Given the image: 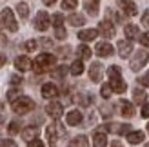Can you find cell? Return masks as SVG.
Listing matches in <instances>:
<instances>
[{
	"mask_svg": "<svg viewBox=\"0 0 149 147\" xmlns=\"http://www.w3.org/2000/svg\"><path fill=\"white\" fill-rule=\"evenodd\" d=\"M42 96L44 98H47V100H53V98H56L58 96V87L55 85V84H44L42 85Z\"/></svg>",
	"mask_w": 149,
	"mask_h": 147,
	"instance_id": "cell-11",
	"label": "cell"
},
{
	"mask_svg": "<svg viewBox=\"0 0 149 147\" xmlns=\"http://www.w3.org/2000/svg\"><path fill=\"white\" fill-rule=\"evenodd\" d=\"M113 46L111 44H107V42H100V44H96V47H95V53L98 55V56H111L113 55Z\"/></svg>",
	"mask_w": 149,
	"mask_h": 147,
	"instance_id": "cell-12",
	"label": "cell"
},
{
	"mask_svg": "<svg viewBox=\"0 0 149 147\" xmlns=\"http://www.w3.org/2000/svg\"><path fill=\"white\" fill-rule=\"evenodd\" d=\"M42 2H44V4H46V6H53V4L56 2V0H42Z\"/></svg>",
	"mask_w": 149,
	"mask_h": 147,
	"instance_id": "cell-48",
	"label": "cell"
},
{
	"mask_svg": "<svg viewBox=\"0 0 149 147\" xmlns=\"http://www.w3.org/2000/svg\"><path fill=\"white\" fill-rule=\"evenodd\" d=\"M98 0H86L84 2V7H86V11L91 15V17H96L98 15Z\"/></svg>",
	"mask_w": 149,
	"mask_h": 147,
	"instance_id": "cell-20",
	"label": "cell"
},
{
	"mask_svg": "<svg viewBox=\"0 0 149 147\" xmlns=\"http://www.w3.org/2000/svg\"><path fill=\"white\" fill-rule=\"evenodd\" d=\"M36 46H38V42H36V40H27V42L24 44V49H26V51H35Z\"/></svg>",
	"mask_w": 149,
	"mask_h": 147,
	"instance_id": "cell-37",
	"label": "cell"
},
{
	"mask_svg": "<svg viewBox=\"0 0 149 147\" xmlns=\"http://www.w3.org/2000/svg\"><path fill=\"white\" fill-rule=\"evenodd\" d=\"M140 44L146 46V47H149V31H146V33L140 35Z\"/></svg>",
	"mask_w": 149,
	"mask_h": 147,
	"instance_id": "cell-39",
	"label": "cell"
},
{
	"mask_svg": "<svg viewBox=\"0 0 149 147\" xmlns=\"http://www.w3.org/2000/svg\"><path fill=\"white\" fill-rule=\"evenodd\" d=\"M49 15L46 11H38L36 13V17H35V22H33V26L35 29H38V31H46V29L49 27Z\"/></svg>",
	"mask_w": 149,
	"mask_h": 147,
	"instance_id": "cell-5",
	"label": "cell"
},
{
	"mask_svg": "<svg viewBox=\"0 0 149 147\" xmlns=\"http://www.w3.org/2000/svg\"><path fill=\"white\" fill-rule=\"evenodd\" d=\"M144 133L142 131H131V133L127 135V142L129 144H133V145H136V144H140V142H144Z\"/></svg>",
	"mask_w": 149,
	"mask_h": 147,
	"instance_id": "cell-23",
	"label": "cell"
},
{
	"mask_svg": "<svg viewBox=\"0 0 149 147\" xmlns=\"http://www.w3.org/2000/svg\"><path fill=\"white\" fill-rule=\"evenodd\" d=\"M0 18H2V24L6 29H9L11 33L18 31V24H17V18H15L13 11L9 9V7H6V9H2V13H0Z\"/></svg>",
	"mask_w": 149,
	"mask_h": 147,
	"instance_id": "cell-3",
	"label": "cell"
},
{
	"mask_svg": "<svg viewBox=\"0 0 149 147\" xmlns=\"http://www.w3.org/2000/svg\"><path fill=\"white\" fill-rule=\"evenodd\" d=\"M65 36H68V33H65V29H64V27H56V29H55V38L64 40Z\"/></svg>",
	"mask_w": 149,
	"mask_h": 147,
	"instance_id": "cell-36",
	"label": "cell"
},
{
	"mask_svg": "<svg viewBox=\"0 0 149 147\" xmlns=\"http://www.w3.org/2000/svg\"><path fill=\"white\" fill-rule=\"evenodd\" d=\"M2 122H4V118H2V116H0V127H2Z\"/></svg>",
	"mask_w": 149,
	"mask_h": 147,
	"instance_id": "cell-51",
	"label": "cell"
},
{
	"mask_svg": "<svg viewBox=\"0 0 149 147\" xmlns=\"http://www.w3.org/2000/svg\"><path fill=\"white\" fill-rule=\"evenodd\" d=\"M98 33L102 36H106V38H113L115 36V26L111 24L109 20H102L98 24Z\"/></svg>",
	"mask_w": 149,
	"mask_h": 147,
	"instance_id": "cell-7",
	"label": "cell"
},
{
	"mask_svg": "<svg viewBox=\"0 0 149 147\" xmlns=\"http://www.w3.org/2000/svg\"><path fill=\"white\" fill-rule=\"evenodd\" d=\"M142 116H144V118H149V104H144V107H142Z\"/></svg>",
	"mask_w": 149,
	"mask_h": 147,
	"instance_id": "cell-45",
	"label": "cell"
},
{
	"mask_svg": "<svg viewBox=\"0 0 149 147\" xmlns=\"http://www.w3.org/2000/svg\"><path fill=\"white\" fill-rule=\"evenodd\" d=\"M69 147H89V142L84 135H80V136H74L69 142Z\"/></svg>",
	"mask_w": 149,
	"mask_h": 147,
	"instance_id": "cell-25",
	"label": "cell"
},
{
	"mask_svg": "<svg viewBox=\"0 0 149 147\" xmlns=\"http://www.w3.org/2000/svg\"><path fill=\"white\" fill-rule=\"evenodd\" d=\"M68 22L73 26V27H80V26H84L86 24V18H84V15H78V13H73L68 17Z\"/></svg>",
	"mask_w": 149,
	"mask_h": 147,
	"instance_id": "cell-21",
	"label": "cell"
},
{
	"mask_svg": "<svg viewBox=\"0 0 149 147\" xmlns=\"http://www.w3.org/2000/svg\"><path fill=\"white\" fill-rule=\"evenodd\" d=\"M138 82H140V84H142L144 87H149V71L146 73V75H142V76H140V78H138Z\"/></svg>",
	"mask_w": 149,
	"mask_h": 147,
	"instance_id": "cell-40",
	"label": "cell"
},
{
	"mask_svg": "<svg viewBox=\"0 0 149 147\" xmlns=\"http://www.w3.org/2000/svg\"><path fill=\"white\" fill-rule=\"evenodd\" d=\"M102 76H104V67H102V64H100V62H95L91 67H89V78H91L93 82L96 84V82H100V80H102Z\"/></svg>",
	"mask_w": 149,
	"mask_h": 147,
	"instance_id": "cell-8",
	"label": "cell"
},
{
	"mask_svg": "<svg viewBox=\"0 0 149 147\" xmlns=\"http://www.w3.org/2000/svg\"><path fill=\"white\" fill-rule=\"evenodd\" d=\"M22 136H24V140H27V144L36 140V136H38V127H35V126L26 127L24 131H22Z\"/></svg>",
	"mask_w": 149,
	"mask_h": 147,
	"instance_id": "cell-18",
	"label": "cell"
},
{
	"mask_svg": "<svg viewBox=\"0 0 149 147\" xmlns=\"http://www.w3.org/2000/svg\"><path fill=\"white\" fill-rule=\"evenodd\" d=\"M42 44H44L46 47H51V46H53V42H51L49 38H44V40H42Z\"/></svg>",
	"mask_w": 149,
	"mask_h": 147,
	"instance_id": "cell-47",
	"label": "cell"
},
{
	"mask_svg": "<svg viewBox=\"0 0 149 147\" xmlns=\"http://www.w3.org/2000/svg\"><path fill=\"white\" fill-rule=\"evenodd\" d=\"M111 93H113L111 85H109V84H104V85H102V89H100V94H102L104 98H109V96H111Z\"/></svg>",
	"mask_w": 149,
	"mask_h": 147,
	"instance_id": "cell-35",
	"label": "cell"
},
{
	"mask_svg": "<svg viewBox=\"0 0 149 147\" xmlns=\"http://www.w3.org/2000/svg\"><path fill=\"white\" fill-rule=\"evenodd\" d=\"M4 64H6V56H4V55H0V67H2Z\"/></svg>",
	"mask_w": 149,
	"mask_h": 147,
	"instance_id": "cell-49",
	"label": "cell"
},
{
	"mask_svg": "<svg viewBox=\"0 0 149 147\" xmlns=\"http://www.w3.org/2000/svg\"><path fill=\"white\" fill-rule=\"evenodd\" d=\"M78 6V0H62V7L64 9H74Z\"/></svg>",
	"mask_w": 149,
	"mask_h": 147,
	"instance_id": "cell-33",
	"label": "cell"
},
{
	"mask_svg": "<svg viewBox=\"0 0 149 147\" xmlns=\"http://www.w3.org/2000/svg\"><path fill=\"white\" fill-rule=\"evenodd\" d=\"M106 145H107L106 133H95L93 135V147H106Z\"/></svg>",
	"mask_w": 149,
	"mask_h": 147,
	"instance_id": "cell-22",
	"label": "cell"
},
{
	"mask_svg": "<svg viewBox=\"0 0 149 147\" xmlns=\"http://www.w3.org/2000/svg\"><path fill=\"white\" fill-rule=\"evenodd\" d=\"M56 51H58V56H68L71 53V47L68 46V47H60V49H56Z\"/></svg>",
	"mask_w": 149,
	"mask_h": 147,
	"instance_id": "cell-42",
	"label": "cell"
},
{
	"mask_svg": "<svg viewBox=\"0 0 149 147\" xmlns=\"http://www.w3.org/2000/svg\"><path fill=\"white\" fill-rule=\"evenodd\" d=\"M144 147H149V144H146V145H144Z\"/></svg>",
	"mask_w": 149,
	"mask_h": 147,
	"instance_id": "cell-53",
	"label": "cell"
},
{
	"mask_svg": "<svg viewBox=\"0 0 149 147\" xmlns=\"http://www.w3.org/2000/svg\"><path fill=\"white\" fill-rule=\"evenodd\" d=\"M55 62H56V56L51 55V53H40L38 56L35 58V71L36 73H44V71H49L55 67Z\"/></svg>",
	"mask_w": 149,
	"mask_h": 147,
	"instance_id": "cell-1",
	"label": "cell"
},
{
	"mask_svg": "<svg viewBox=\"0 0 149 147\" xmlns=\"http://www.w3.org/2000/svg\"><path fill=\"white\" fill-rule=\"evenodd\" d=\"M146 98H147V94H146V91H142V89H138V87H136L135 91H133V100H135L136 104H144V102H146Z\"/></svg>",
	"mask_w": 149,
	"mask_h": 147,
	"instance_id": "cell-27",
	"label": "cell"
},
{
	"mask_svg": "<svg viewBox=\"0 0 149 147\" xmlns=\"http://www.w3.org/2000/svg\"><path fill=\"white\" fill-rule=\"evenodd\" d=\"M17 13L20 15V18H27V17H29V6H27L26 2H20V4L17 6Z\"/></svg>",
	"mask_w": 149,
	"mask_h": 147,
	"instance_id": "cell-28",
	"label": "cell"
},
{
	"mask_svg": "<svg viewBox=\"0 0 149 147\" xmlns=\"http://www.w3.org/2000/svg\"><path fill=\"white\" fill-rule=\"evenodd\" d=\"M107 75H109V78H116V76H122V71L118 65H111L107 69Z\"/></svg>",
	"mask_w": 149,
	"mask_h": 147,
	"instance_id": "cell-32",
	"label": "cell"
},
{
	"mask_svg": "<svg viewBox=\"0 0 149 147\" xmlns=\"http://www.w3.org/2000/svg\"><path fill=\"white\" fill-rule=\"evenodd\" d=\"M11 109L17 114H26V113H31L35 109V102L29 96H20L18 100H15L11 104Z\"/></svg>",
	"mask_w": 149,
	"mask_h": 147,
	"instance_id": "cell-2",
	"label": "cell"
},
{
	"mask_svg": "<svg viewBox=\"0 0 149 147\" xmlns=\"http://www.w3.org/2000/svg\"><path fill=\"white\" fill-rule=\"evenodd\" d=\"M0 147H17V144L9 138H6V140H0Z\"/></svg>",
	"mask_w": 149,
	"mask_h": 147,
	"instance_id": "cell-41",
	"label": "cell"
},
{
	"mask_svg": "<svg viewBox=\"0 0 149 147\" xmlns=\"http://www.w3.org/2000/svg\"><path fill=\"white\" fill-rule=\"evenodd\" d=\"M111 147H124L120 142H113V144H111Z\"/></svg>",
	"mask_w": 149,
	"mask_h": 147,
	"instance_id": "cell-50",
	"label": "cell"
},
{
	"mask_svg": "<svg viewBox=\"0 0 149 147\" xmlns=\"http://www.w3.org/2000/svg\"><path fill=\"white\" fill-rule=\"evenodd\" d=\"M96 36H98V31L96 29H82L78 33V38L82 42H89V40H95Z\"/></svg>",
	"mask_w": 149,
	"mask_h": 147,
	"instance_id": "cell-19",
	"label": "cell"
},
{
	"mask_svg": "<svg viewBox=\"0 0 149 147\" xmlns=\"http://www.w3.org/2000/svg\"><path fill=\"white\" fill-rule=\"evenodd\" d=\"M147 133H149V123H147Z\"/></svg>",
	"mask_w": 149,
	"mask_h": 147,
	"instance_id": "cell-52",
	"label": "cell"
},
{
	"mask_svg": "<svg viewBox=\"0 0 149 147\" xmlns=\"http://www.w3.org/2000/svg\"><path fill=\"white\" fill-rule=\"evenodd\" d=\"M51 20H53L55 29H56V27H64V15H62V13H55Z\"/></svg>",
	"mask_w": 149,
	"mask_h": 147,
	"instance_id": "cell-30",
	"label": "cell"
},
{
	"mask_svg": "<svg viewBox=\"0 0 149 147\" xmlns=\"http://www.w3.org/2000/svg\"><path fill=\"white\" fill-rule=\"evenodd\" d=\"M65 122H68L69 126H78V123L82 122V113L78 111V109H73V111H69L68 116H65Z\"/></svg>",
	"mask_w": 149,
	"mask_h": 147,
	"instance_id": "cell-17",
	"label": "cell"
},
{
	"mask_svg": "<svg viewBox=\"0 0 149 147\" xmlns=\"http://www.w3.org/2000/svg\"><path fill=\"white\" fill-rule=\"evenodd\" d=\"M18 98H20V89H18V87H15V89H9V91H7V100H9L11 104H13L15 100H18Z\"/></svg>",
	"mask_w": 149,
	"mask_h": 147,
	"instance_id": "cell-31",
	"label": "cell"
},
{
	"mask_svg": "<svg viewBox=\"0 0 149 147\" xmlns=\"http://www.w3.org/2000/svg\"><path fill=\"white\" fill-rule=\"evenodd\" d=\"M131 51H133L131 40H120L118 42V55H120L122 58H127L131 55Z\"/></svg>",
	"mask_w": 149,
	"mask_h": 147,
	"instance_id": "cell-14",
	"label": "cell"
},
{
	"mask_svg": "<svg viewBox=\"0 0 149 147\" xmlns=\"http://www.w3.org/2000/svg\"><path fill=\"white\" fill-rule=\"evenodd\" d=\"M77 102H78V104H82V105H89V102H91V100H89L87 94H78V96H77Z\"/></svg>",
	"mask_w": 149,
	"mask_h": 147,
	"instance_id": "cell-38",
	"label": "cell"
},
{
	"mask_svg": "<svg viewBox=\"0 0 149 147\" xmlns=\"http://www.w3.org/2000/svg\"><path fill=\"white\" fill-rule=\"evenodd\" d=\"M147 60H149V53H147V51H138V53L131 58V62H129L131 71H138V69H142L144 65L147 64Z\"/></svg>",
	"mask_w": 149,
	"mask_h": 147,
	"instance_id": "cell-4",
	"label": "cell"
},
{
	"mask_svg": "<svg viewBox=\"0 0 149 147\" xmlns=\"http://www.w3.org/2000/svg\"><path fill=\"white\" fill-rule=\"evenodd\" d=\"M46 113L51 116V118H60L62 116V113H64V107H62V104H58V102H49V104L46 105Z\"/></svg>",
	"mask_w": 149,
	"mask_h": 147,
	"instance_id": "cell-6",
	"label": "cell"
},
{
	"mask_svg": "<svg viewBox=\"0 0 149 147\" xmlns=\"http://www.w3.org/2000/svg\"><path fill=\"white\" fill-rule=\"evenodd\" d=\"M27 147H44V142H42V140H38V138H36V140L29 142V144H27Z\"/></svg>",
	"mask_w": 149,
	"mask_h": 147,
	"instance_id": "cell-44",
	"label": "cell"
},
{
	"mask_svg": "<svg viewBox=\"0 0 149 147\" xmlns=\"http://www.w3.org/2000/svg\"><path fill=\"white\" fill-rule=\"evenodd\" d=\"M65 73H68V67H65V65H56V67L51 71V75H53V78H64Z\"/></svg>",
	"mask_w": 149,
	"mask_h": 147,
	"instance_id": "cell-29",
	"label": "cell"
},
{
	"mask_svg": "<svg viewBox=\"0 0 149 147\" xmlns=\"http://www.w3.org/2000/svg\"><path fill=\"white\" fill-rule=\"evenodd\" d=\"M142 24L149 27V9H147V11L144 13V17H142Z\"/></svg>",
	"mask_w": 149,
	"mask_h": 147,
	"instance_id": "cell-46",
	"label": "cell"
},
{
	"mask_svg": "<svg viewBox=\"0 0 149 147\" xmlns=\"http://www.w3.org/2000/svg\"><path fill=\"white\" fill-rule=\"evenodd\" d=\"M124 33H125V36H127L129 40H136V38L140 40V29L135 24H127L125 29H124Z\"/></svg>",
	"mask_w": 149,
	"mask_h": 147,
	"instance_id": "cell-16",
	"label": "cell"
},
{
	"mask_svg": "<svg viewBox=\"0 0 149 147\" xmlns=\"http://www.w3.org/2000/svg\"><path fill=\"white\" fill-rule=\"evenodd\" d=\"M15 67H17L18 71H29L33 67V62H31V58L29 56H17L15 58Z\"/></svg>",
	"mask_w": 149,
	"mask_h": 147,
	"instance_id": "cell-9",
	"label": "cell"
},
{
	"mask_svg": "<svg viewBox=\"0 0 149 147\" xmlns=\"http://www.w3.org/2000/svg\"><path fill=\"white\" fill-rule=\"evenodd\" d=\"M9 82H11L13 85H20V82H22V78H20L18 75H11V76H9Z\"/></svg>",
	"mask_w": 149,
	"mask_h": 147,
	"instance_id": "cell-43",
	"label": "cell"
},
{
	"mask_svg": "<svg viewBox=\"0 0 149 147\" xmlns=\"http://www.w3.org/2000/svg\"><path fill=\"white\" fill-rule=\"evenodd\" d=\"M120 7H122V11L127 15V17H135V15L138 13L136 4L131 2V0H120Z\"/></svg>",
	"mask_w": 149,
	"mask_h": 147,
	"instance_id": "cell-13",
	"label": "cell"
},
{
	"mask_svg": "<svg viewBox=\"0 0 149 147\" xmlns=\"http://www.w3.org/2000/svg\"><path fill=\"white\" fill-rule=\"evenodd\" d=\"M77 53H78V56H80V60H87V58H91V55H93V51L89 49L87 46H78V49H77Z\"/></svg>",
	"mask_w": 149,
	"mask_h": 147,
	"instance_id": "cell-26",
	"label": "cell"
},
{
	"mask_svg": "<svg viewBox=\"0 0 149 147\" xmlns=\"http://www.w3.org/2000/svg\"><path fill=\"white\" fill-rule=\"evenodd\" d=\"M120 113H122V116H125V118H131L133 114H135V107H133V104L131 102H127V100H120Z\"/></svg>",
	"mask_w": 149,
	"mask_h": 147,
	"instance_id": "cell-15",
	"label": "cell"
},
{
	"mask_svg": "<svg viewBox=\"0 0 149 147\" xmlns=\"http://www.w3.org/2000/svg\"><path fill=\"white\" fill-rule=\"evenodd\" d=\"M109 85H111V89H113V93H118V94L125 93V89H127V85H125V82L122 80V76L109 78Z\"/></svg>",
	"mask_w": 149,
	"mask_h": 147,
	"instance_id": "cell-10",
	"label": "cell"
},
{
	"mask_svg": "<svg viewBox=\"0 0 149 147\" xmlns=\"http://www.w3.org/2000/svg\"><path fill=\"white\" fill-rule=\"evenodd\" d=\"M69 73L73 76H80L82 73H84V62H82V60H74L71 64V67H69Z\"/></svg>",
	"mask_w": 149,
	"mask_h": 147,
	"instance_id": "cell-24",
	"label": "cell"
},
{
	"mask_svg": "<svg viewBox=\"0 0 149 147\" xmlns=\"http://www.w3.org/2000/svg\"><path fill=\"white\" fill-rule=\"evenodd\" d=\"M7 131H9V135L20 133V123H18V122H9V127H7Z\"/></svg>",
	"mask_w": 149,
	"mask_h": 147,
	"instance_id": "cell-34",
	"label": "cell"
}]
</instances>
